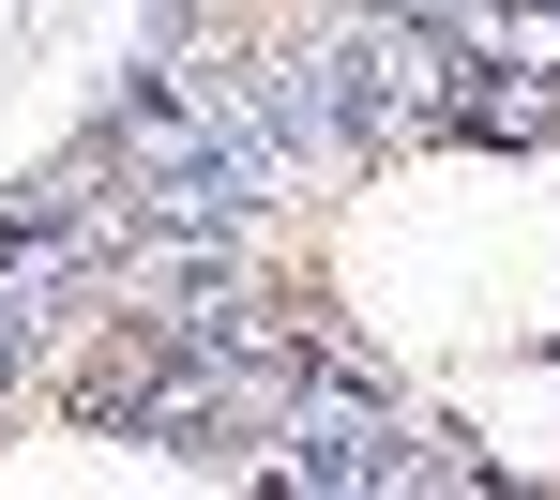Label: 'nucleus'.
I'll return each instance as SVG.
<instances>
[{
    "mask_svg": "<svg viewBox=\"0 0 560 500\" xmlns=\"http://www.w3.org/2000/svg\"><path fill=\"white\" fill-rule=\"evenodd\" d=\"M273 470L288 486H394L409 470V409L364 395V380H303L273 409Z\"/></svg>",
    "mask_w": 560,
    "mask_h": 500,
    "instance_id": "nucleus-1",
    "label": "nucleus"
}]
</instances>
